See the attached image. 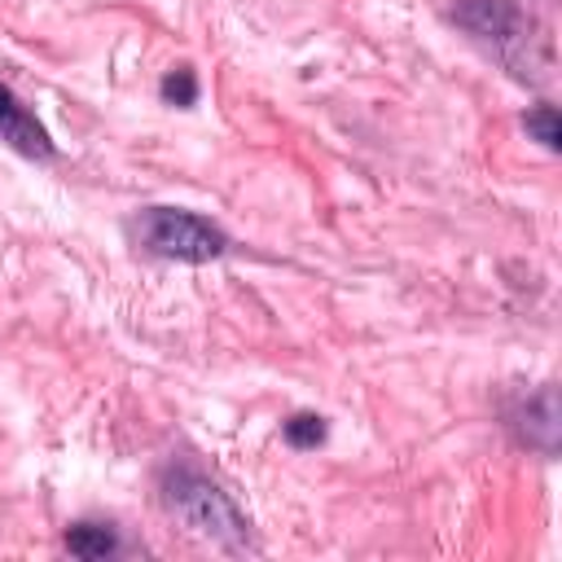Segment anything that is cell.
<instances>
[{"mask_svg": "<svg viewBox=\"0 0 562 562\" xmlns=\"http://www.w3.org/2000/svg\"><path fill=\"white\" fill-rule=\"evenodd\" d=\"M448 18L479 44H492L505 66H509L514 48H527V18L514 0H457Z\"/></svg>", "mask_w": 562, "mask_h": 562, "instance_id": "cell-3", "label": "cell"}, {"mask_svg": "<svg viewBox=\"0 0 562 562\" xmlns=\"http://www.w3.org/2000/svg\"><path fill=\"white\" fill-rule=\"evenodd\" d=\"M127 237L154 255V259H176V263H211L228 250V233L184 206H140L127 220Z\"/></svg>", "mask_w": 562, "mask_h": 562, "instance_id": "cell-2", "label": "cell"}, {"mask_svg": "<svg viewBox=\"0 0 562 562\" xmlns=\"http://www.w3.org/2000/svg\"><path fill=\"white\" fill-rule=\"evenodd\" d=\"M0 140H4L13 154L35 158V162L57 158V145H53L48 127L31 114V105H26L9 83H0Z\"/></svg>", "mask_w": 562, "mask_h": 562, "instance_id": "cell-5", "label": "cell"}, {"mask_svg": "<svg viewBox=\"0 0 562 562\" xmlns=\"http://www.w3.org/2000/svg\"><path fill=\"white\" fill-rule=\"evenodd\" d=\"M158 501L162 509L184 522L198 540L224 549V553H255V531L250 518L237 509V501L211 479L202 474L193 461H167L158 474Z\"/></svg>", "mask_w": 562, "mask_h": 562, "instance_id": "cell-1", "label": "cell"}, {"mask_svg": "<svg viewBox=\"0 0 562 562\" xmlns=\"http://www.w3.org/2000/svg\"><path fill=\"white\" fill-rule=\"evenodd\" d=\"M522 132L531 136V140H540L549 154H558L562 149V127H558V110L553 105H531L527 114H522Z\"/></svg>", "mask_w": 562, "mask_h": 562, "instance_id": "cell-9", "label": "cell"}, {"mask_svg": "<svg viewBox=\"0 0 562 562\" xmlns=\"http://www.w3.org/2000/svg\"><path fill=\"white\" fill-rule=\"evenodd\" d=\"M158 97H162L167 105H176V110L198 105V75H193V66H171V70L162 75V83H158Z\"/></svg>", "mask_w": 562, "mask_h": 562, "instance_id": "cell-8", "label": "cell"}, {"mask_svg": "<svg viewBox=\"0 0 562 562\" xmlns=\"http://www.w3.org/2000/svg\"><path fill=\"white\" fill-rule=\"evenodd\" d=\"M325 435H329V426H325L321 413H290V417L281 422V439H285L294 452H312V448H321Z\"/></svg>", "mask_w": 562, "mask_h": 562, "instance_id": "cell-7", "label": "cell"}, {"mask_svg": "<svg viewBox=\"0 0 562 562\" xmlns=\"http://www.w3.org/2000/svg\"><path fill=\"white\" fill-rule=\"evenodd\" d=\"M505 426H509L514 443H522V448H531V452H540V457H553V452H558V430H562L553 382L536 386L531 395L509 400V404H505Z\"/></svg>", "mask_w": 562, "mask_h": 562, "instance_id": "cell-4", "label": "cell"}, {"mask_svg": "<svg viewBox=\"0 0 562 562\" xmlns=\"http://www.w3.org/2000/svg\"><path fill=\"white\" fill-rule=\"evenodd\" d=\"M66 553L70 558H83V562H101V558H114L123 549L119 540V527L114 522H101V518H79L66 527Z\"/></svg>", "mask_w": 562, "mask_h": 562, "instance_id": "cell-6", "label": "cell"}]
</instances>
